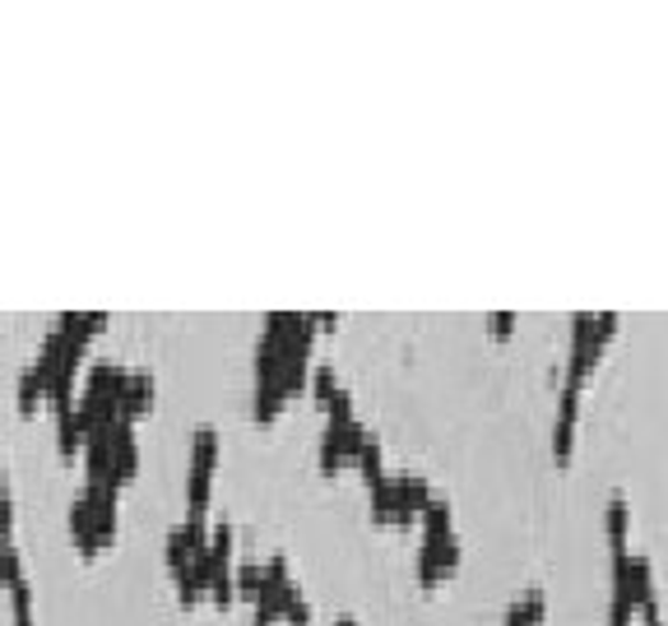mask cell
I'll use <instances>...</instances> for the list:
<instances>
[{
  "label": "cell",
  "instance_id": "cell-1",
  "mask_svg": "<svg viewBox=\"0 0 668 626\" xmlns=\"http://www.w3.org/2000/svg\"><path fill=\"white\" fill-rule=\"evenodd\" d=\"M617 311H603V316H590V311H580L576 325H571V362L561 367V385H576L584 390V381L594 376L599 358H603V348L613 344V334H617Z\"/></svg>",
  "mask_w": 668,
  "mask_h": 626
},
{
  "label": "cell",
  "instance_id": "cell-2",
  "mask_svg": "<svg viewBox=\"0 0 668 626\" xmlns=\"http://www.w3.org/2000/svg\"><path fill=\"white\" fill-rule=\"evenodd\" d=\"M459 571V538L455 534H423V548H417V584L432 590Z\"/></svg>",
  "mask_w": 668,
  "mask_h": 626
},
{
  "label": "cell",
  "instance_id": "cell-3",
  "mask_svg": "<svg viewBox=\"0 0 668 626\" xmlns=\"http://www.w3.org/2000/svg\"><path fill=\"white\" fill-rule=\"evenodd\" d=\"M576 423H580V390L576 385H561V394H557V423H553V459H557V469L571 465Z\"/></svg>",
  "mask_w": 668,
  "mask_h": 626
},
{
  "label": "cell",
  "instance_id": "cell-4",
  "mask_svg": "<svg viewBox=\"0 0 668 626\" xmlns=\"http://www.w3.org/2000/svg\"><path fill=\"white\" fill-rule=\"evenodd\" d=\"M70 538H75V548H79V557L84 561H93L108 543H102V534H98V515H93V506H89V496H75L70 501Z\"/></svg>",
  "mask_w": 668,
  "mask_h": 626
},
{
  "label": "cell",
  "instance_id": "cell-5",
  "mask_svg": "<svg viewBox=\"0 0 668 626\" xmlns=\"http://www.w3.org/2000/svg\"><path fill=\"white\" fill-rule=\"evenodd\" d=\"M125 385H131V367L125 362H93L89 381H84V394H98V400H108V404H121Z\"/></svg>",
  "mask_w": 668,
  "mask_h": 626
},
{
  "label": "cell",
  "instance_id": "cell-6",
  "mask_svg": "<svg viewBox=\"0 0 668 626\" xmlns=\"http://www.w3.org/2000/svg\"><path fill=\"white\" fill-rule=\"evenodd\" d=\"M154 394H158L154 376L149 371H131V385H125V394H121L116 417H121V423H140L144 413H154Z\"/></svg>",
  "mask_w": 668,
  "mask_h": 626
},
{
  "label": "cell",
  "instance_id": "cell-7",
  "mask_svg": "<svg viewBox=\"0 0 668 626\" xmlns=\"http://www.w3.org/2000/svg\"><path fill=\"white\" fill-rule=\"evenodd\" d=\"M219 455H223L219 432H214V427H200V432L191 436V473H200V478H214V469H219Z\"/></svg>",
  "mask_w": 668,
  "mask_h": 626
},
{
  "label": "cell",
  "instance_id": "cell-8",
  "mask_svg": "<svg viewBox=\"0 0 668 626\" xmlns=\"http://www.w3.org/2000/svg\"><path fill=\"white\" fill-rule=\"evenodd\" d=\"M609 543H613V557L632 552V506H626V496L609 501Z\"/></svg>",
  "mask_w": 668,
  "mask_h": 626
},
{
  "label": "cell",
  "instance_id": "cell-9",
  "mask_svg": "<svg viewBox=\"0 0 668 626\" xmlns=\"http://www.w3.org/2000/svg\"><path fill=\"white\" fill-rule=\"evenodd\" d=\"M543 617H548V599H543V590H525L506 608V626H543Z\"/></svg>",
  "mask_w": 668,
  "mask_h": 626
},
{
  "label": "cell",
  "instance_id": "cell-10",
  "mask_svg": "<svg viewBox=\"0 0 668 626\" xmlns=\"http://www.w3.org/2000/svg\"><path fill=\"white\" fill-rule=\"evenodd\" d=\"M56 450H60V459H75L84 450V423L75 409L56 413Z\"/></svg>",
  "mask_w": 668,
  "mask_h": 626
},
{
  "label": "cell",
  "instance_id": "cell-11",
  "mask_svg": "<svg viewBox=\"0 0 668 626\" xmlns=\"http://www.w3.org/2000/svg\"><path fill=\"white\" fill-rule=\"evenodd\" d=\"M283 404H288V394L279 390V381H265V385H256V423H275V417L283 413Z\"/></svg>",
  "mask_w": 668,
  "mask_h": 626
},
{
  "label": "cell",
  "instance_id": "cell-12",
  "mask_svg": "<svg viewBox=\"0 0 668 626\" xmlns=\"http://www.w3.org/2000/svg\"><path fill=\"white\" fill-rule=\"evenodd\" d=\"M29 575H24V557H19V548H14V538H0V584L5 590H14V584H24Z\"/></svg>",
  "mask_w": 668,
  "mask_h": 626
},
{
  "label": "cell",
  "instance_id": "cell-13",
  "mask_svg": "<svg viewBox=\"0 0 668 626\" xmlns=\"http://www.w3.org/2000/svg\"><path fill=\"white\" fill-rule=\"evenodd\" d=\"M417 525H423V534H455V525H450V501L432 496L427 506H423V515H417Z\"/></svg>",
  "mask_w": 668,
  "mask_h": 626
},
{
  "label": "cell",
  "instance_id": "cell-14",
  "mask_svg": "<svg viewBox=\"0 0 668 626\" xmlns=\"http://www.w3.org/2000/svg\"><path fill=\"white\" fill-rule=\"evenodd\" d=\"M339 390H344V385L334 381V371H330V367H316V371H311V394H316V409H321V413L330 409V400H334Z\"/></svg>",
  "mask_w": 668,
  "mask_h": 626
},
{
  "label": "cell",
  "instance_id": "cell-15",
  "mask_svg": "<svg viewBox=\"0 0 668 626\" xmlns=\"http://www.w3.org/2000/svg\"><path fill=\"white\" fill-rule=\"evenodd\" d=\"M42 400H47V390H42V385H37V376L24 367V376H19V409H24V413H33Z\"/></svg>",
  "mask_w": 668,
  "mask_h": 626
},
{
  "label": "cell",
  "instance_id": "cell-16",
  "mask_svg": "<svg viewBox=\"0 0 668 626\" xmlns=\"http://www.w3.org/2000/svg\"><path fill=\"white\" fill-rule=\"evenodd\" d=\"M0 538H14V496H10V488H0Z\"/></svg>",
  "mask_w": 668,
  "mask_h": 626
},
{
  "label": "cell",
  "instance_id": "cell-17",
  "mask_svg": "<svg viewBox=\"0 0 668 626\" xmlns=\"http://www.w3.org/2000/svg\"><path fill=\"white\" fill-rule=\"evenodd\" d=\"M283 626H311V603L307 599H298V603H288L283 608V617H279Z\"/></svg>",
  "mask_w": 668,
  "mask_h": 626
},
{
  "label": "cell",
  "instance_id": "cell-18",
  "mask_svg": "<svg viewBox=\"0 0 668 626\" xmlns=\"http://www.w3.org/2000/svg\"><path fill=\"white\" fill-rule=\"evenodd\" d=\"M488 329H492V339H511V329H515V316H511V311H497V316L488 321Z\"/></svg>",
  "mask_w": 668,
  "mask_h": 626
}]
</instances>
